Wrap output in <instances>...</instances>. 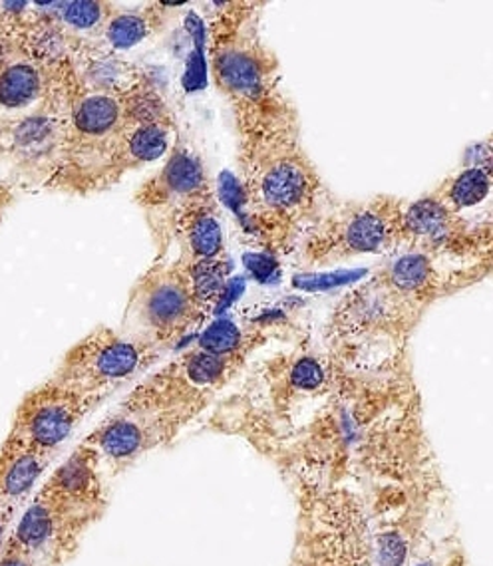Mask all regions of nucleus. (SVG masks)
<instances>
[{
    "instance_id": "obj_16",
    "label": "nucleus",
    "mask_w": 493,
    "mask_h": 566,
    "mask_svg": "<svg viewBox=\"0 0 493 566\" xmlns=\"http://www.w3.org/2000/svg\"><path fill=\"white\" fill-rule=\"evenodd\" d=\"M174 7L148 4L141 9H116L99 29V36L108 50H129L154 36L171 14Z\"/></svg>"
},
{
    "instance_id": "obj_6",
    "label": "nucleus",
    "mask_w": 493,
    "mask_h": 566,
    "mask_svg": "<svg viewBox=\"0 0 493 566\" xmlns=\"http://www.w3.org/2000/svg\"><path fill=\"white\" fill-rule=\"evenodd\" d=\"M245 364L191 346L176 360L144 376L119 403V411L156 413L189 426L238 378Z\"/></svg>"
},
{
    "instance_id": "obj_10",
    "label": "nucleus",
    "mask_w": 493,
    "mask_h": 566,
    "mask_svg": "<svg viewBox=\"0 0 493 566\" xmlns=\"http://www.w3.org/2000/svg\"><path fill=\"white\" fill-rule=\"evenodd\" d=\"M99 403L98 398L86 396L50 376L22 398L10 423L9 436L34 450L54 455Z\"/></svg>"
},
{
    "instance_id": "obj_17",
    "label": "nucleus",
    "mask_w": 493,
    "mask_h": 566,
    "mask_svg": "<svg viewBox=\"0 0 493 566\" xmlns=\"http://www.w3.org/2000/svg\"><path fill=\"white\" fill-rule=\"evenodd\" d=\"M492 191V166H472L445 177L430 196L458 216L482 206Z\"/></svg>"
},
{
    "instance_id": "obj_2",
    "label": "nucleus",
    "mask_w": 493,
    "mask_h": 566,
    "mask_svg": "<svg viewBox=\"0 0 493 566\" xmlns=\"http://www.w3.org/2000/svg\"><path fill=\"white\" fill-rule=\"evenodd\" d=\"M255 2H225L209 20V72L238 124L239 139L255 134L293 106L276 78V60L259 34Z\"/></svg>"
},
{
    "instance_id": "obj_15",
    "label": "nucleus",
    "mask_w": 493,
    "mask_h": 566,
    "mask_svg": "<svg viewBox=\"0 0 493 566\" xmlns=\"http://www.w3.org/2000/svg\"><path fill=\"white\" fill-rule=\"evenodd\" d=\"M52 455L7 436L0 446V511L17 517L40 488Z\"/></svg>"
},
{
    "instance_id": "obj_13",
    "label": "nucleus",
    "mask_w": 493,
    "mask_h": 566,
    "mask_svg": "<svg viewBox=\"0 0 493 566\" xmlns=\"http://www.w3.org/2000/svg\"><path fill=\"white\" fill-rule=\"evenodd\" d=\"M478 241L464 217L450 211L434 197H420L418 201H406L400 223V249L424 253L432 259L440 254L462 253V247Z\"/></svg>"
},
{
    "instance_id": "obj_7",
    "label": "nucleus",
    "mask_w": 493,
    "mask_h": 566,
    "mask_svg": "<svg viewBox=\"0 0 493 566\" xmlns=\"http://www.w3.org/2000/svg\"><path fill=\"white\" fill-rule=\"evenodd\" d=\"M164 354L128 334L99 326L64 354L52 378L104 401L129 381L141 380Z\"/></svg>"
},
{
    "instance_id": "obj_19",
    "label": "nucleus",
    "mask_w": 493,
    "mask_h": 566,
    "mask_svg": "<svg viewBox=\"0 0 493 566\" xmlns=\"http://www.w3.org/2000/svg\"><path fill=\"white\" fill-rule=\"evenodd\" d=\"M52 17L59 20L70 34L78 36L80 32L102 29L116 4L102 0H82V2H56L52 4Z\"/></svg>"
},
{
    "instance_id": "obj_24",
    "label": "nucleus",
    "mask_w": 493,
    "mask_h": 566,
    "mask_svg": "<svg viewBox=\"0 0 493 566\" xmlns=\"http://www.w3.org/2000/svg\"><path fill=\"white\" fill-rule=\"evenodd\" d=\"M0 156H2V154H0Z\"/></svg>"
},
{
    "instance_id": "obj_23",
    "label": "nucleus",
    "mask_w": 493,
    "mask_h": 566,
    "mask_svg": "<svg viewBox=\"0 0 493 566\" xmlns=\"http://www.w3.org/2000/svg\"><path fill=\"white\" fill-rule=\"evenodd\" d=\"M7 46H9V40H7V32H4V27H2V22H0V60H2V56H4Z\"/></svg>"
},
{
    "instance_id": "obj_1",
    "label": "nucleus",
    "mask_w": 493,
    "mask_h": 566,
    "mask_svg": "<svg viewBox=\"0 0 493 566\" xmlns=\"http://www.w3.org/2000/svg\"><path fill=\"white\" fill-rule=\"evenodd\" d=\"M249 223L271 253H291L325 211V186L301 144L295 108L239 139Z\"/></svg>"
},
{
    "instance_id": "obj_20",
    "label": "nucleus",
    "mask_w": 493,
    "mask_h": 566,
    "mask_svg": "<svg viewBox=\"0 0 493 566\" xmlns=\"http://www.w3.org/2000/svg\"><path fill=\"white\" fill-rule=\"evenodd\" d=\"M0 566H42L34 558L29 557L27 553H22L19 548L2 545L0 548Z\"/></svg>"
},
{
    "instance_id": "obj_14",
    "label": "nucleus",
    "mask_w": 493,
    "mask_h": 566,
    "mask_svg": "<svg viewBox=\"0 0 493 566\" xmlns=\"http://www.w3.org/2000/svg\"><path fill=\"white\" fill-rule=\"evenodd\" d=\"M171 239L179 249V263L196 271L223 269L225 237L216 193L199 199L176 219Z\"/></svg>"
},
{
    "instance_id": "obj_8",
    "label": "nucleus",
    "mask_w": 493,
    "mask_h": 566,
    "mask_svg": "<svg viewBox=\"0 0 493 566\" xmlns=\"http://www.w3.org/2000/svg\"><path fill=\"white\" fill-rule=\"evenodd\" d=\"M216 193L208 167L188 142L178 139L169 149L164 166L139 186L134 201L144 211L149 231L158 247V259L174 244V223L188 207Z\"/></svg>"
},
{
    "instance_id": "obj_18",
    "label": "nucleus",
    "mask_w": 493,
    "mask_h": 566,
    "mask_svg": "<svg viewBox=\"0 0 493 566\" xmlns=\"http://www.w3.org/2000/svg\"><path fill=\"white\" fill-rule=\"evenodd\" d=\"M266 340L261 328H245L233 323H218L206 328L196 346L221 358L245 364L249 356Z\"/></svg>"
},
{
    "instance_id": "obj_4",
    "label": "nucleus",
    "mask_w": 493,
    "mask_h": 566,
    "mask_svg": "<svg viewBox=\"0 0 493 566\" xmlns=\"http://www.w3.org/2000/svg\"><path fill=\"white\" fill-rule=\"evenodd\" d=\"M124 124L118 88H98L80 74L74 60L69 70V114L59 169L46 187L70 196H92L112 184V161Z\"/></svg>"
},
{
    "instance_id": "obj_11",
    "label": "nucleus",
    "mask_w": 493,
    "mask_h": 566,
    "mask_svg": "<svg viewBox=\"0 0 493 566\" xmlns=\"http://www.w3.org/2000/svg\"><path fill=\"white\" fill-rule=\"evenodd\" d=\"M39 491L52 503L74 547H78L82 535L104 515L108 505L102 463L86 443H80Z\"/></svg>"
},
{
    "instance_id": "obj_21",
    "label": "nucleus",
    "mask_w": 493,
    "mask_h": 566,
    "mask_svg": "<svg viewBox=\"0 0 493 566\" xmlns=\"http://www.w3.org/2000/svg\"><path fill=\"white\" fill-rule=\"evenodd\" d=\"M14 203V191H12V187L4 186V184H0V223H2V219L7 216V211H9V207Z\"/></svg>"
},
{
    "instance_id": "obj_12",
    "label": "nucleus",
    "mask_w": 493,
    "mask_h": 566,
    "mask_svg": "<svg viewBox=\"0 0 493 566\" xmlns=\"http://www.w3.org/2000/svg\"><path fill=\"white\" fill-rule=\"evenodd\" d=\"M186 428L183 421L168 416L116 410L82 443L96 451L102 468L122 471L149 451L171 443Z\"/></svg>"
},
{
    "instance_id": "obj_22",
    "label": "nucleus",
    "mask_w": 493,
    "mask_h": 566,
    "mask_svg": "<svg viewBox=\"0 0 493 566\" xmlns=\"http://www.w3.org/2000/svg\"><path fill=\"white\" fill-rule=\"evenodd\" d=\"M12 523H14V517L9 515V513H4V511H0V548L4 545V541L9 537L10 527H12Z\"/></svg>"
},
{
    "instance_id": "obj_5",
    "label": "nucleus",
    "mask_w": 493,
    "mask_h": 566,
    "mask_svg": "<svg viewBox=\"0 0 493 566\" xmlns=\"http://www.w3.org/2000/svg\"><path fill=\"white\" fill-rule=\"evenodd\" d=\"M405 199L376 196L323 211L298 243V261L306 269H325L366 254L400 249Z\"/></svg>"
},
{
    "instance_id": "obj_3",
    "label": "nucleus",
    "mask_w": 493,
    "mask_h": 566,
    "mask_svg": "<svg viewBox=\"0 0 493 566\" xmlns=\"http://www.w3.org/2000/svg\"><path fill=\"white\" fill-rule=\"evenodd\" d=\"M223 269L196 271L156 261L129 291L124 334L168 352L206 321L218 303Z\"/></svg>"
},
{
    "instance_id": "obj_9",
    "label": "nucleus",
    "mask_w": 493,
    "mask_h": 566,
    "mask_svg": "<svg viewBox=\"0 0 493 566\" xmlns=\"http://www.w3.org/2000/svg\"><path fill=\"white\" fill-rule=\"evenodd\" d=\"M124 124L112 161V184L122 177L168 156L176 139V117L156 84L139 72L119 86Z\"/></svg>"
}]
</instances>
